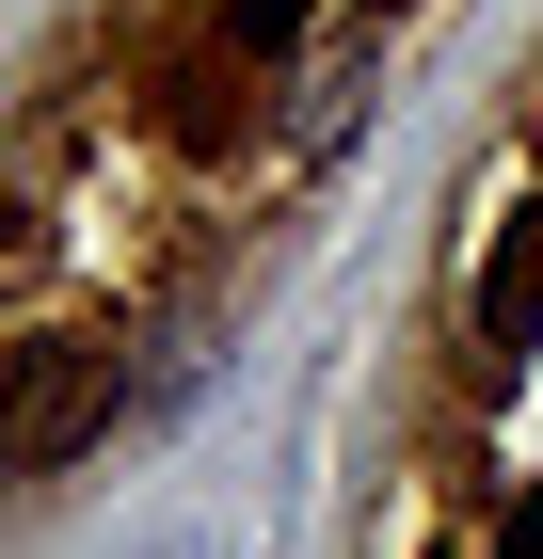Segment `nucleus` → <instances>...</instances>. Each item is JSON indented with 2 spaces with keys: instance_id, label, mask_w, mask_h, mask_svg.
Returning <instances> with one entry per match:
<instances>
[{
  "instance_id": "obj_2",
  "label": "nucleus",
  "mask_w": 543,
  "mask_h": 559,
  "mask_svg": "<svg viewBox=\"0 0 543 559\" xmlns=\"http://www.w3.org/2000/svg\"><path fill=\"white\" fill-rule=\"evenodd\" d=\"M480 336H496V352H543V209H511V240L480 257Z\"/></svg>"
},
{
  "instance_id": "obj_3",
  "label": "nucleus",
  "mask_w": 543,
  "mask_h": 559,
  "mask_svg": "<svg viewBox=\"0 0 543 559\" xmlns=\"http://www.w3.org/2000/svg\"><path fill=\"white\" fill-rule=\"evenodd\" d=\"M288 33H304V0H224V48H240V64H272Z\"/></svg>"
},
{
  "instance_id": "obj_1",
  "label": "nucleus",
  "mask_w": 543,
  "mask_h": 559,
  "mask_svg": "<svg viewBox=\"0 0 543 559\" xmlns=\"http://www.w3.org/2000/svg\"><path fill=\"white\" fill-rule=\"evenodd\" d=\"M96 416H113V368H96L81 336H48V352H33V384H16V479H48Z\"/></svg>"
},
{
  "instance_id": "obj_4",
  "label": "nucleus",
  "mask_w": 543,
  "mask_h": 559,
  "mask_svg": "<svg viewBox=\"0 0 543 559\" xmlns=\"http://www.w3.org/2000/svg\"><path fill=\"white\" fill-rule=\"evenodd\" d=\"M496 559H543V496H528V512H511V544H496Z\"/></svg>"
},
{
  "instance_id": "obj_5",
  "label": "nucleus",
  "mask_w": 543,
  "mask_h": 559,
  "mask_svg": "<svg viewBox=\"0 0 543 559\" xmlns=\"http://www.w3.org/2000/svg\"><path fill=\"white\" fill-rule=\"evenodd\" d=\"M368 16H416V0H368Z\"/></svg>"
}]
</instances>
